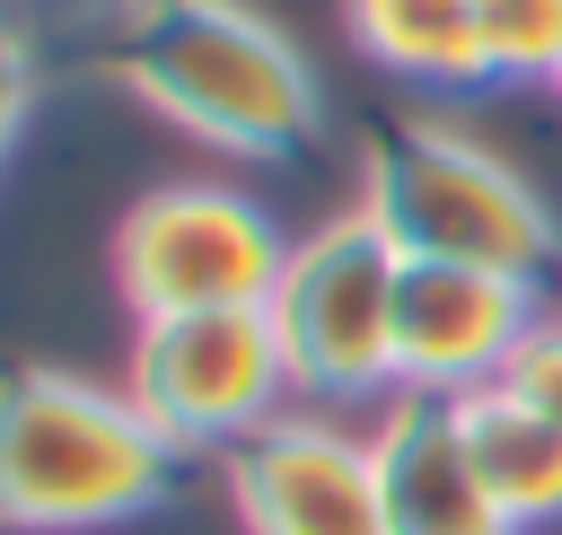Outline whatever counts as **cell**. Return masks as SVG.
Masks as SVG:
<instances>
[{"label": "cell", "instance_id": "9a60e30c", "mask_svg": "<svg viewBox=\"0 0 562 535\" xmlns=\"http://www.w3.org/2000/svg\"><path fill=\"white\" fill-rule=\"evenodd\" d=\"M553 88H562V70H553Z\"/></svg>", "mask_w": 562, "mask_h": 535}, {"label": "cell", "instance_id": "7a4b0ae2", "mask_svg": "<svg viewBox=\"0 0 562 535\" xmlns=\"http://www.w3.org/2000/svg\"><path fill=\"white\" fill-rule=\"evenodd\" d=\"M184 447L123 395L70 368H0V526L97 535L176 491Z\"/></svg>", "mask_w": 562, "mask_h": 535}, {"label": "cell", "instance_id": "277c9868", "mask_svg": "<svg viewBox=\"0 0 562 535\" xmlns=\"http://www.w3.org/2000/svg\"><path fill=\"white\" fill-rule=\"evenodd\" d=\"M395 281H404V254L360 210H334L325 228L290 237V263L263 316L281 333L290 395L307 412H360V403L404 395L395 386Z\"/></svg>", "mask_w": 562, "mask_h": 535}, {"label": "cell", "instance_id": "9c48e42d", "mask_svg": "<svg viewBox=\"0 0 562 535\" xmlns=\"http://www.w3.org/2000/svg\"><path fill=\"white\" fill-rule=\"evenodd\" d=\"M369 456H378V500H386V535H518L509 509L492 500L457 403L439 395H386L369 421Z\"/></svg>", "mask_w": 562, "mask_h": 535}, {"label": "cell", "instance_id": "6da1fadb", "mask_svg": "<svg viewBox=\"0 0 562 535\" xmlns=\"http://www.w3.org/2000/svg\"><path fill=\"white\" fill-rule=\"evenodd\" d=\"M114 70L149 114L228 158H290L325 123L307 53L246 0H132L114 26Z\"/></svg>", "mask_w": 562, "mask_h": 535}, {"label": "cell", "instance_id": "8992f818", "mask_svg": "<svg viewBox=\"0 0 562 535\" xmlns=\"http://www.w3.org/2000/svg\"><path fill=\"white\" fill-rule=\"evenodd\" d=\"M123 395L193 456H228L246 447L263 421H281L290 395V360L263 307H202V316H140L132 325V360H123Z\"/></svg>", "mask_w": 562, "mask_h": 535}, {"label": "cell", "instance_id": "52a82bcc", "mask_svg": "<svg viewBox=\"0 0 562 535\" xmlns=\"http://www.w3.org/2000/svg\"><path fill=\"white\" fill-rule=\"evenodd\" d=\"M228 509L246 535H386L369 430L290 403L246 447H228Z\"/></svg>", "mask_w": 562, "mask_h": 535}, {"label": "cell", "instance_id": "4fadbf2b", "mask_svg": "<svg viewBox=\"0 0 562 535\" xmlns=\"http://www.w3.org/2000/svg\"><path fill=\"white\" fill-rule=\"evenodd\" d=\"M536 412H553L562 421V316H536V333L509 351V368H501Z\"/></svg>", "mask_w": 562, "mask_h": 535}, {"label": "cell", "instance_id": "3957f363", "mask_svg": "<svg viewBox=\"0 0 562 535\" xmlns=\"http://www.w3.org/2000/svg\"><path fill=\"white\" fill-rule=\"evenodd\" d=\"M404 263H483L509 281H544L562 263L553 202L474 132L439 114H386L360 140V202H351Z\"/></svg>", "mask_w": 562, "mask_h": 535}, {"label": "cell", "instance_id": "8fae6325", "mask_svg": "<svg viewBox=\"0 0 562 535\" xmlns=\"http://www.w3.org/2000/svg\"><path fill=\"white\" fill-rule=\"evenodd\" d=\"M474 9H483V0H342V26H351V44H360L386 79L465 88V79H483Z\"/></svg>", "mask_w": 562, "mask_h": 535}, {"label": "cell", "instance_id": "ba28073f", "mask_svg": "<svg viewBox=\"0 0 562 535\" xmlns=\"http://www.w3.org/2000/svg\"><path fill=\"white\" fill-rule=\"evenodd\" d=\"M536 281L483 272V263H404L395 281V386L404 395H474L509 368V351L536 333Z\"/></svg>", "mask_w": 562, "mask_h": 535}, {"label": "cell", "instance_id": "7c38bea8", "mask_svg": "<svg viewBox=\"0 0 562 535\" xmlns=\"http://www.w3.org/2000/svg\"><path fill=\"white\" fill-rule=\"evenodd\" d=\"M483 79H553L562 70V0H483Z\"/></svg>", "mask_w": 562, "mask_h": 535}, {"label": "cell", "instance_id": "5b68a950", "mask_svg": "<svg viewBox=\"0 0 562 535\" xmlns=\"http://www.w3.org/2000/svg\"><path fill=\"white\" fill-rule=\"evenodd\" d=\"M281 263H290L281 219L220 175L149 184L114 228V289H123L132 325L202 316V307H263Z\"/></svg>", "mask_w": 562, "mask_h": 535}, {"label": "cell", "instance_id": "5bb4252c", "mask_svg": "<svg viewBox=\"0 0 562 535\" xmlns=\"http://www.w3.org/2000/svg\"><path fill=\"white\" fill-rule=\"evenodd\" d=\"M26 105H35V61H26V44L0 26V158H9V140L26 132Z\"/></svg>", "mask_w": 562, "mask_h": 535}, {"label": "cell", "instance_id": "30bf717a", "mask_svg": "<svg viewBox=\"0 0 562 535\" xmlns=\"http://www.w3.org/2000/svg\"><path fill=\"white\" fill-rule=\"evenodd\" d=\"M457 430H465V447L518 535L562 526V421L553 412H536L509 377H492V386L457 395Z\"/></svg>", "mask_w": 562, "mask_h": 535}]
</instances>
